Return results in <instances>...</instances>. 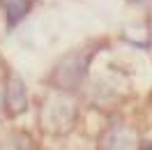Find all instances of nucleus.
Listing matches in <instances>:
<instances>
[{
    "instance_id": "obj_2",
    "label": "nucleus",
    "mask_w": 152,
    "mask_h": 150,
    "mask_svg": "<svg viewBox=\"0 0 152 150\" xmlns=\"http://www.w3.org/2000/svg\"><path fill=\"white\" fill-rule=\"evenodd\" d=\"M32 5H35V0H2V7H5V12H7L10 26H16V23L30 12Z\"/></svg>"
},
{
    "instance_id": "obj_1",
    "label": "nucleus",
    "mask_w": 152,
    "mask_h": 150,
    "mask_svg": "<svg viewBox=\"0 0 152 150\" xmlns=\"http://www.w3.org/2000/svg\"><path fill=\"white\" fill-rule=\"evenodd\" d=\"M5 104H7V111L12 115H16L26 109L28 104V95H26V88H23V81L19 76H12L10 83H7V90H5Z\"/></svg>"
}]
</instances>
